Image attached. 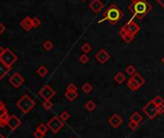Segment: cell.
Here are the masks:
<instances>
[{
	"instance_id": "cell-2",
	"label": "cell",
	"mask_w": 164,
	"mask_h": 138,
	"mask_svg": "<svg viewBox=\"0 0 164 138\" xmlns=\"http://www.w3.org/2000/svg\"><path fill=\"white\" fill-rule=\"evenodd\" d=\"M103 17L100 20H99V23H102L103 21H107L109 24L115 25L117 24L120 20L124 18V14L121 11V9L114 3H112L108 8L106 9V11L103 13Z\"/></svg>"
},
{
	"instance_id": "cell-14",
	"label": "cell",
	"mask_w": 164,
	"mask_h": 138,
	"mask_svg": "<svg viewBox=\"0 0 164 138\" xmlns=\"http://www.w3.org/2000/svg\"><path fill=\"white\" fill-rule=\"evenodd\" d=\"M122 123H123L122 118L120 117V115H118V114H113L109 119V124L111 125L114 128L119 127L120 125H122Z\"/></svg>"
},
{
	"instance_id": "cell-25",
	"label": "cell",
	"mask_w": 164,
	"mask_h": 138,
	"mask_svg": "<svg viewBox=\"0 0 164 138\" xmlns=\"http://www.w3.org/2000/svg\"><path fill=\"white\" fill-rule=\"evenodd\" d=\"M43 48L45 50H46V51H49V50H51L53 48V43H52L51 41L47 40L43 43Z\"/></svg>"
},
{
	"instance_id": "cell-43",
	"label": "cell",
	"mask_w": 164,
	"mask_h": 138,
	"mask_svg": "<svg viewBox=\"0 0 164 138\" xmlns=\"http://www.w3.org/2000/svg\"><path fill=\"white\" fill-rule=\"evenodd\" d=\"M6 107V105H5V103L2 102V100H0V109L1 108H5Z\"/></svg>"
},
{
	"instance_id": "cell-35",
	"label": "cell",
	"mask_w": 164,
	"mask_h": 138,
	"mask_svg": "<svg viewBox=\"0 0 164 138\" xmlns=\"http://www.w3.org/2000/svg\"><path fill=\"white\" fill-rule=\"evenodd\" d=\"M32 23H33V27L34 28H38L41 25V20L39 18H32Z\"/></svg>"
},
{
	"instance_id": "cell-45",
	"label": "cell",
	"mask_w": 164,
	"mask_h": 138,
	"mask_svg": "<svg viewBox=\"0 0 164 138\" xmlns=\"http://www.w3.org/2000/svg\"><path fill=\"white\" fill-rule=\"evenodd\" d=\"M0 138H5V137H4V136H3V135H2V134H1V133H0Z\"/></svg>"
},
{
	"instance_id": "cell-40",
	"label": "cell",
	"mask_w": 164,
	"mask_h": 138,
	"mask_svg": "<svg viewBox=\"0 0 164 138\" xmlns=\"http://www.w3.org/2000/svg\"><path fill=\"white\" fill-rule=\"evenodd\" d=\"M162 113H164V105H160L158 106V115L162 114Z\"/></svg>"
},
{
	"instance_id": "cell-13",
	"label": "cell",
	"mask_w": 164,
	"mask_h": 138,
	"mask_svg": "<svg viewBox=\"0 0 164 138\" xmlns=\"http://www.w3.org/2000/svg\"><path fill=\"white\" fill-rule=\"evenodd\" d=\"M20 26L23 28L25 31H30L33 28V23H32V18L30 17H25L22 20L20 21Z\"/></svg>"
},
{
	"instance_id": "cell-4",
	"label": "cell",
	"mask_w": 164,
	"mask_h": 138,
	"mask_svg": "<svg viewBox=\"0 0 164 138\" xmlns=\"http://www.w3.org/2000/svg\"><path fill=\"white\" fill-rule=\"evenodd\" d=\"M0 60L9 67H12L18 61V56L12 51L10 48H6L5 52L0 56Z\"/></svg>"
},
{
	"instance_id": "cell-7",
	"label": "cell",
	"mask_w": 164,
	"mask_h": 138,
	"mask_svg": "<svg viewBox=\"0 0 164 138\" xmlns=\"http://www.w3.org/2000/svg\"><path fill=\"white\" fill-rule=\"evenodd\" d=\"M122 28L125 31H127L128 33L130 34V35L134 36V37L140 31V26H139V25L135 22V21L130 20H129V21H128V22L125 23Z\"/></svg>"
},
{
	"instance_id": "cell-42",
	"label": "cell",
	"mask_w": 164,
	"mask_h": 138,
	"mask_svg": "<svg viewBox=\"0 0 164 138\" xmlns=\"http://www.w3.org/2000/svg\"><path fill=\"white\" fill-rule=\"evenodd\" d=\"M5 48H3V46H0V56H1L2 54H3V53H4L5 52Z\"/></svg>"
},
{
	"instance_id": "cell-22",
	"label": "cell",
	"mask_w": 164,
	"mask_h": 138,
	"mask_svg": "<svg viewBox=\"0 0 164 138\" xmlns=\"http://www.w3.org/2000/svg\"><path fill=\"white\" fill-rule=\"evenodd\" d=\"M114 80L117 82L118 84H122L124 81H125V76L123 73H118L117 74L114 76Z\"/></svg>"
},
{
	"instance_id": "cell-31",
	"label": "cell",
	"mask_w": 164,
	"mask_h": 138,
	"mask_svg": "<svg viewBox=\"0 0 164 138\" xmlns=\"http://www.w3.org/2000/svg\"><path fill=\"white\" fill-rule=\"evenodd\" d=\"M153 100V102L156 103L157 106H160V105H163L164 104V99L160 96H156Z\"/></svg>"
},
{
	"instance_id": "cell-20",
	"label": "cell",
	"mask_w": 164,
	"mask_h": 138,
	"mask_svg": "<svg viewBox=\"0 0 164 138\" xmlns=\"http://www.w3.org/2000/svg\"><path fill=\"white\" fill-rule=\"evenodd\" d=\"M65 97L68 99V100H70V102H74V100L78 97V93L77 92H69V91H66Z\"/></svg>"
},
{
	"instance_id": "cell-5",
	"label": "cell",
	"mask_w": 164,
	"mask_h": 138,
	"mask_svg": "<svg viewBox=\"0 0 164 138\" xmlns=\"http://www.w3.org/2000/svg\"><path fill=\"white\" fill-rule=\"evenodd\" d=\"M143 111L150 119H154L158 115V106L153 102V100H150L143 107Z\"/></svg>"
},
{
	"instance_id": "cell-3",
	"label": "cell",
	"mask_w": 164,
	"mask_h": 138,
	"mask_svg": "<svg viewBox=\"0 0 164 138\" xmlns=\"http://www.w3.org/2000/svg\"><path fill=\"white\" fill-rule=\"evenodd\" d=\"M35 105H36L35 102H34L28 95L22 96L17 102V107L20 109V110L22 111L24 114H27L28 112H30L35 107Z\"/></svg>"
},
{
	"instance_id": "cell-11",
	"label": "cell",
	"mask_w": 164,
	"mask_h": 138,
	"mask_svg": "<svg viewBox=\"0 0 164 138\" xmlns=\"http://www.w3.org/2000/svg\"><path fill=\"white\" fill-rule=\"evenodd\" d=\"M96 59L100 63V64H105V63L110 59V54L106 51L105 49H100V51L96 54Z\"/></svg>"
},
{
	"instance_id": "cell-38",
	"label": "cell",
	"mask_w": 164,
	"mask_h": 138,
	"mask_svg": "<svg viewBox=\"0 0 164 138\" xmlns=\"http://www.w3.org/2000/svg\"><path fill=\"white\" fill-rule=\"evenodd\" d=\"M5 31H6V27H5V25L3 24L2 22H0V35L4 33Z\"/></svg>"
},
{
	"instance_id": "cell-23",
	"label": "cell",
	"mask_w": 164,
	"mask_h": 138,
	"mask_svg": "<svg viewBox=\"0 0 164 138\" xmlns=\"http://www.w3.org/2000/svg\"><path fill=\"white\" fill-rule=\"evenodd\" d=\"M9 118H10V116H9L8 113H6L2 116L1 118H0V127H4L6 125H7V122L9 120Z\"/></svg>"
},
{
	"instance_id": "cell-16",
	"label": "cell",
	"mask_w": 164,
	"mask_h": 138,
	"mask_svg": "<svg viewBox=\"0 0 164 138\" xmlns=\"http://www.w3.org/2000/svg\"><path fill=\"white\" fill-rule=\"evenodd\" d=\"M120 36L122 37V39L124 40L127 43H131L132 41H133V39H134V36L130 35V34L128 33L127 31H125L123 28H121V30H120Z\"/></svg>"
},
{
	"instance_id": "cell-29",
	"label": "cell",
	"mask_w": 164,
	"mask_h": 138,
	"mask_svg": "<svg viewBox=\"0 0 164 138\" xmlns=\"http://www.w3.org/2000/svg\"><path fill=\"white\" fill-rule=\"evenodd\" d=\"M47 130H48V127H47V125H45V124H40L37 127V130H39L45 134L47 132Z\"/></svg>"
},
{
	"instance_id": "cell-17",
	"label": "cell",
	"mask_w": 164,
	"mask_h": 138,
	"mask_svg": "<svg viewBox=\"0 0 164 138\" xmlns=\"http://www.w3.org/2000/svg\"><path fill=\"white\" fill-rule=\"evenodd\" d=\"M131 78L133 79L135 82H136L138 85H139L140 87L141 86H143L144 84H145V78L142 76V75L140 74H138V73H135L133 75H131Z\"/></svg>"
},
{
	"instance_id": "cell-48",
	"label": "cell",
	"mask_w": 164,
	"mask_h": 138,
	"mask_svg": "<svg viewBox=\"0 0 164 138\" xmlns=\"http://www.w3.org/2000/svg\"><path fill=\"white\" fill-rule=\"evenodd\" d=\"M71 138H72V137H71Z\"/></svg>"
},
{
	"instance_id": "cell-18",
	"label": "cell",
	"mask_w": 164,
	"mask_h": 138,
	"mask_svg": "<svg viewBox=\"0 0 164 138\" xmlns=\"http://www.w3.org/2000/svg\"><path fill=\"white\" fill-rule=\"evenodd\" d=\"M129 120L132 121V122H135V123H137V124H140L142 122V120H143V118H142V116L140 115V113L134 112L133 114L129 117Z\"/></svg>"
},
{
	"instance_id": "cell-32",
	"label": "cell",
	"mask_w": 164,
	"mask_h": 138,
	"mask_svg": "<svg viewBox=\"0 0 164 138\" xmlns=\"http://www.w3.org/2000/svg\"><path fill=\"white\" fill-rule=\"evenodd\" d=\"M59 117L63 122H66V121H68L69 119H70V114H69L67 111H63L61 114H60Z\"/></svg>"
},
{
	"instance_id": "cell-30",
	"label": "cell",
	"mask_w": 164,
	"mask_h": 138,
	"mask_svg": "<svg viewBox=\"0 0 164 138\" xmlns=\"http://www.w3.org/2000/svg\"><path fill=\"white\" fill-rule=\"evenodd\" d=\"M43 107L46 109V110H50L53 107V103L50 102V100H45L43 102Z\"/></svg>"
},
{
	"instance_id": "cell-34",
	"label": "cell",
	"mask_w": 164,
	"mask_h": 138,
	"mask_svg": "<svg viewBox=\"0 0 164 138\" xmlns=\"http://www.w3.org/2000/svg\"><path fill=\"white\" fill-rule=\"evenodd\" d=\"M66 91H69V92H77V87L75 86L74 83H71L67 86Z\"/></svg>"
},
{
	"instance_id": "cell-44",
	"label": "cell",
	"mask_w": 164,
	"mask_h": 138,
	"mask_svg": "<svg viewBox=\"0 0 164 138\" xmlns=\"http://www.w3.org/2000/svg\"><path fill=\"white\" fill-rule=\"evenodd\" d=\"M161 62H162L163 64H164V56H163V57H162V59H161Z\"/></svg>"
},
{
	"instance_id": "cell-33",
	"label": "cell",
	"mask_w": 164,
	"mask_h": 138,
	"mask_svg": "<svg viewBox=\"0 0 164 138\" xmlns=\"http://www.w3.org/2000/svg\"><path fill=\"white\" fill-rule=\"evenodd\" d=\"M89 57H88V55L86 54V53H84V54L80 55L79 57V62H81L82 64H87L88 62H89Z\"/></svg>"
},
{
	"instance_id": "cell-12",
	"label": "cell",
	"mask_w": 164,
	"mask_h": 138,
	"mask_svg": "<svg viewBox=\"0 0 164 138\" xmlns=\"http://www.w3.org/2000/svg\"><path fill=\"white\" fill-rule=\"evenodd\" d=\"M103 7H104V4H103V2L102 0H93V1L89 4V8L94 13H96V14H97V13H100L102 11Z\"/></svg>"
},
{
	"instance_id": "cell-41",
	"label": "cell",
	"mask_w": 164,
	"mask_h": 138,
	"mask_svg": "<svg viewBox=\"0 0 164 138\" xmlns=\"http://www.w3.org/2000/svg\"><path fill=\"white\" fill-rule=\"evenodd\" d=\"M156 1H157V3H158V4L164 9V0H156Z\"/></svg>"
},
{
	"instance_id": "cell-37",
	"label": "cell",
	"mask_w": 164,
	"mask_h": 138,
	"mask_svg": "<svg viewBox=\"0 0 164 138\" xmlns=\"http://www.w3.org/2000/svg\"><path fill=\"white\" fill-rule=\"evenodd\" d=\"M33 135H34V137H35V138H43V137H45L46 134H45V133H43V132H41V131H39V130H36L35 132L33 133Z\"/></svg>"
},
{
	"instance_id": "cell-24",
	"label": "cell",
	"mask_w": 164,
	"mask_h": 138,
	"mask_svg": "<svg viewBox=\"0 0 164 138\" xmlns=\"http://www.w3.org/2000/svg\"><path fill=\"white\" fill-rule=\"evenodd\" d=\"M81 89H82V91H83L85 94H89L91 91L93 90V87H92V85H91L89 82H86V83H84L83 85H82Z\"/></svg>"
},
{
	"instance_id": "cell-36",
	"label": "cell",
	"mask_w": 164,
	"mask_h": 138,
	"mask_svg": "<svg viewBox=\"0 0 164 138\" xmlns=\"http://www.w3.org/2000/svg\"><path fill=\"white\" fill-rule=\"evenodd\" d=\"M138 125H139V124H137V123H135V122L130 121V122H129V124H128V127L130 128V130H137Z\"/></svg>"
},
{
	"instance_id": "cell-8",
	"label": "cell",
	"mask_w": 164,
	"mask_h": 138,
	"mask_svg": "<svg viewBox=\"0 0 164 138\" xmlns=\"http://www.w3.org/2000/svg\"><path fill=\"white\" fill-rule=\"evenodd\" d=\"M55 94H56L55 91L53 90L49 85H45L39 92L40 97L45 100H50L53 97L55 96Z\"/></svg>"
},
{
	"instance_id": "cell-10",
	"label": "cell",
	"mask_w": 164,
	"mask_h": 138,
	"mask_svg": "<svg viewBox=\"0 0 164 138\" xmlns=\"http://www.w3.org/2000/svg\"><path fill=\"white\" fill-rule=\"evenodd\" d=\"M20 125H21V121L15 115L10 116V118H9V120L7 122V125L12 130H15Z\"/></svg>"
},
{
	"instance_id": "cell-28",
	"label": "cell",
	"mask_w": 164,
	"mask_h": 138,
	"mask_svg": "<svg viewBox=\"0 0 164 138\" xmlns=\"http://www.w3.org/2000/svg\"><path fill=\"white\" fill-rule=\"evenodd\" d=\"M81 49H82V51H83L84 53H89L91 50H92V46L90 45V43H84L83 46H81Z\"/></svg>"
},
{
	"instance_id": "cell-27",
	"label": "cell",
	"mask_w": 164,
	"mask_h": 138,
	"mask_svg": "<svg viewBox=\"0 0 164 138\" xmlns=\"http://www.w3.org/2000/svg\"><path fill=\"white\" fill-rule=\"evenodd\" d=\"M125 73L129 75H133L135 73H136V69H135L134 66L132 65H128L127 68H125Z\"/></svg>"
},
{
	"instance_id": "cell-15",
	"label": "cell",
	"mask_w": 164,
	"mask_h": 138,
	"mask_svg": "<svg viewBox=\"0 0 164 138\" xmlns=\"http://www.w3.org/2000/svg\"><path fill=\"white\" fill-rule=\"evenodd\" d=\"M11 69H12V67H9V66L6 65L5 63H3L1 60H0V79L4 78L5 75L11 71Z\"/></svg>"
},
{
	"instance_id": "cell-1",
	"label": "cell",
	"mask_w": 164,
	"mask_h": 138,
	"mask_svg": "<svg viewBox=\"0 0 164 138\" xmlns=\"http://www.w3.org/2000/svg\"><path fill=\"white\" fill-rule=\"evenodd\" d=\"M152 5L147 0H138V1L131 2V4L128 6V10L133 13L130 20H133L135 18L138 20H143L152 11Z\"/></svg>"
},
{
	"instance_id": "cell-39",
	"label": "cell",
	"mask_w": 164,
	"mask_h": 138,
	"mask_svg": "<svg viewBox=\"0 0 164 138\" xmlns=\"http://www.w3.org/2000/svg\"><path fill=\"white\" fill-rule=\"evenodd\" d=\"M6 113H8V111H7V109H6V107L0 109V118H1L4 114H6Z\"/></svg>"
},
{
	"instance_id": "cell-21",
	"label": "cell",
	"mask_w": 164,
	"mask_h": 138,
	"mask_svg": "<svg viewBox=\"0 0 164 138\" xmlns=\"http://www.w3.org/2000/svg\"><path fill=\"white\" fill-rule=\"evenodd\" d=\"M37 74H39L41 77H45L46 75L48 74V70H47V68H46L45 66H40L37 70Z\"/></svg>"
},
{
	"instance_id": "cell-6",
	"label": "cell",
	"mask_w": 164,
	"mask_h": 138,
	"mask_svg": "<svg viewBox=\"0 0 164 138\" xmlns=\"http://www.w3.org/2000/svg\"><path fill=\"white\" fill-rule=\"evenodd\" d=\"M47 127H48V128L52 131V132L57 133L58 131L64 127V122L60 119V117L54 116V117H52L48 122H47Z\"/></svg>"
},
{
	"instance_id": "cell-46",
	"label": "cell",
	"mask_w": 164,
	"mask_h": 138,
	"mask_svg": "<svg viewBox=\"0 0 164 138\" xmlns=\"http://www.w3.org/2000/svg\"><path fill=\"white\" fill-rule=\"evenodd\" d=\"M134 1H138V0H131V2H134Z\"/></svg>"
},
{
	"instance_id": "cell-26",
	"label": "cell",
	"mask_w": 164,
	"mask_h": 138,
	"mask_svg": "<svg viewBox=\"0 0 164 138\" xmlns=\"http://www.w3.org/2000/svg\"><path fill=\"white\" fill-rule=\"evenodd\" d=\"M85 108L89 111H94L95 108H96V103H95L93 100H89V102H87L86 104H85Z\"/></svg>"
},
{
	"instance_id": "cell-19",
	"label": "cell",
	"mask_w": 164,
	"mask_h": 138,
	"mask_svg": "<svg viewBox=\"0 0 164 138\" xmlns=\"http://www.w3.org/2000/svg\"><path fill=\"white\" fill-rule=\"evenodd\" d=\"M128 87L130 90H132V91H136V90H138V89L140 88V86L138 85V84L135 82V81L132 79L131 77L129 78L128 81Z\"/></svg>"
},
{
	"instance_id": "cell-47",
	"label": "cell",
	"mask_w": 164,
	"mask_h": 138,
	"mask_svg": "<svg viewBox=\"0 0 164 138\" xmlns=\"http://www.w3.org/2000/svg\"><path fill=\"white\" fill-rule=\"evenodd\" d=\"M81 1H83V2H85V1H87V0H81Z\"/></svg>"
},
{
	"instance_id": "cell-9",
	"label": "cell",
	"mask_w": 164,
	"mask_h": 138,
	"mask_svg": "<svg viewBox=\"0 0 164 138\" xmlns=\"http://www.w3.org/2000/svg\"><path fill=\"white\" fill-rule=\"evenodd\" d=\"M9 82H10L15 88H18V87L21 86L24 83V77L21 74H18V73H15L10 77Z\"/></svg>"
}]
</instances>
